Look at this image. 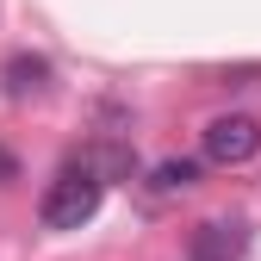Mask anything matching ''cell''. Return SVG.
Instances as JSON below:
<instances>
[{
    "instance_id": "3957f363",
    "label": "cell",
    "mask_w": 261,
    "mask_h": 261,
    "mask_svg": "<svg viewBox=\"0 0 261 261\" xmlns=\"http://www.w3.org/2000/svg\"><path fill=\"white\" fill-rule=\"evenodd\" d=\"M243 249H249V230H243V224L212 218V224H199V230H193L187 261H243Z\"/></svg>"
},
{
    "instance_id": "7a4b0ae2",
    "label": "cell",
    "mask_w": 261,
    "mask_h": 261,
    "mask_svg": "<svg viewBox=\"0 0 261 261\" xmlns=\"http://www.w3.org/2000/svg\"><path fill=\"white\" fill-rule=\"evenodd\" d=\"M199 143H205V162H218V168H243V162L261 155V124L249 112H224V118L205 124Z\"/></svg>"
},
{
    "instance_id": "277c9868",
    "label": "cell",
    "mask_w": 261,
    "mask_h": 261,
    "mask_svg": "<svg viewBox=\"0 0 261 261\" xmlns=\"http://www.w3.org/2000/svg\"><path fill=\"white\" fill-rule=\"evenodd\" d=\"M44 87H50V62H38V56H13L7 62V93H13V100L44 93Z\"/></svg>"
},
{
    "instance_id": "6da1fadb",
    "label": "cell",
    "mask_w": 261,
    "mask_h": 261,
    "mask_svg": "<svg viewBox=\"0 0 261 261\" xmlns=\"http://www.w3.org/2000/svg\"><path fill=\"white\" fill-rule=\"evenodd\" d=\"M106 199V180L93 162H69L50 187H44V199H38V218H44V230H81V224L100 212Z\"/></svg>"
},
{
    "instance_id": "5b68a950",
    "label": "cell",
    "mask_w": 261,
    "mask_h": 261,
    "mask_svg": "<svg viewBox=\"0 0 261 261\" xmlns=\"http://www.w3.org/2000/svg\"><path fill=\"white\" fill-rule=\"evenodd\" d=\"M193 180H199V162H162V168H155V193H187Z\"/></svg>"
}]
</instances>
